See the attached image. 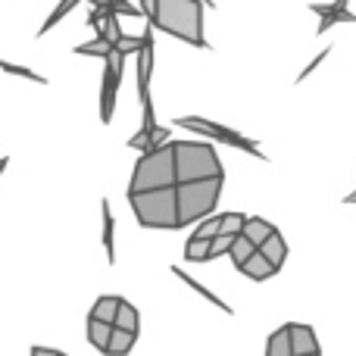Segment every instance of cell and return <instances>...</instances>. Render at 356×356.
I'll return each mask as SVG.
<instances>
[{
  "label": "cell",
  "mask_w": 356,
  "mask_h": 356,
  "mask_svg": "<svg viewBox=\"0 0 356 356\" xmlns=\"http://www.w3.org/2000/svg\"><path fill=\"white\" fill-rule=\"evenodd\" d=\"M150 22H154V29L166 31V35L178 38V41L194 44V47H207L200 0H156V13Z\"/></svg>",
  "instance_id": "cell-1"
},
{
  "label": "cell",
  "mask_w": 356,
  "mask_h": 356,
  "mask_svg": "<svg viewBox=\"0 0 356 356\" xmlns=\"http://www.w3.org/2000/svg\"><path fill=\"white\" fill-rule=\"evenodd\" d=\"M129 203L135 209V219L144 228H181L178 222V184L175 188H156L141 191V194H129Z\"/></svg>",
  "instance_id": "cell-2"
},
{
  "label": "cell",
  "mask_w": 356,
  "mask_h": 356,
  "mask_svg": "<svg viewBox=\"0 0 356 356\" xmlns=\"http://www.w3.org/2000/svg\"><path fill=\"white\" fill-rule=\"evenodd\" d=\"M172 154H175L178 184L222 178V163H219V154L213 150V144H207V141H172Z\"/></svg>",
  "instance_id": "cell-3"
},
{
  "label": "cell",
  "mask_w": 356,
  "mask_h": 356,
  "mask_svg": "<svg viewBox=\"0 0 356 356\" xmlns=\"http://www.w3.org/2000/svg\"><path fill=\"white\" fill-rule=\"evenodd\" d=\"M178 175H175V154H172V141L163 144V147L144 154L135 163V172H131L129 194H141V191H156V188H175Z\"/></svg>",
  "instance_id": "cell-4"
},
{
  "label": "cell",
  "mask_w": 356,
  "mask_h": 356,
  "mask_svg": "<svg viewBox=\"0 0 356 356\" xmlns=\"http://www.w3.org/2000/svg\"><path fill=\"white\" fill-rule=\"evenodd\" d=\"M219 194H222V178L178 184V222H181V228L207 219L213 213V207L219 203Z\"/></svg>",
  "instance_id": "cell-5"
},
{
  "label": "cell",
  "mask_w": 356,
  "mask_h": 356,
  "mask_svg": "<svg viewBox=\"0 0 356 356\" xmlns=\"http://www.w3.org/2000/svg\"><path fill=\"white\" fill-rule=\"evenodd\" d=\"M175 125H178V129H191V131H197V135H207V138H213V141H222V144H228V147L247 150V154L257 156V160H266V154L259 150V144H257V141H250V138L238 135V131L228 129V125L209 122V119H203V116H178V119H175Z\"/></svg>",
  "instance_id": "cell-6"
},
{
  "label": "cell",
  "mask_w": 356,
  "mask_h": 356,
  "mask_svg": "<svg viewBox=\"0 0 356 356\" xmlns=\"http://www.w3.org/2000/svg\"><path fill=\"white\" fill-rule=\"evenodd\" d=\"M122 66H125V54L119 47H113L104 60V94H100V119L110 122L116 113V94L122 85Z\"/></svg>",
  "instance_id": "cell-7"
},
{
  "label": "cell",
  "mask_w": 356,
  "mask_h": 356,
  "mask_svg": "<svg viewBox=\"0 0 356 356\" xmlns=\"http://www.w3.org/2000/svg\"><path fill=\"white\" fill-rule=\"evenodd\" d=\"M350 0H334V3H313L309 6V10L316 13V16H319V35L322 31H328L332 29V25H338V22H356V13H350Z\"/></svg>",
  "instance_id": "cell-8"
},
{
  "label": "cell",
  "mask_w": 356,
  "mask_h": 356,
  "mask_svg": "<svg viewBox=\"0 0 356 356\" xmlns=\"http://www.w3.org/2000/svg\"><path fill=\"white\" fill-rule=\"evenodd\" d=\"M288 332H291V347H294V356H313V353H319V341H316V332L309 325L288 322Z\"/></svg>",
  "instance_id": "cell-9"
},
{
  "label": "cell",
  "mask_w": 356,
  "mask_h": 356,
  "mask_svg": "<svg viewBox=\"0 0 356 356\" xmlns=\"http://www.w3.org/2000/svg\"><path fill=\"white\" fill-rule=\"evenodd\" d=\"M100 219H104V247H106V263H116V219H113L110 203H100Z\"/></svg>",
  "instance_id": "cell-10"
},
{
  "label": "cell",
  "mask_w": 356,
  "mask_h": 356,
  "mask_svg": "<svg viewBox=\"0 0 356 356\" xmlns=\"http://www.w3.org/2000/svg\"><path fill=\"white\" fill-rule=\"evenodd\" d=\"M119 307H122V297H113V294H104L94 300L91 307V316L100 322H110V325H116V316H119Z\"/></svg>",
  "instance_id": "cell-11"
},
{
  "label": "cell",
  "mask_w": 356,
  "mask_h": 356,
  "mask_svg": "<svg viewBox=\"0 0 356 356\" xmlns=\"http://www.w3.org/2000/svg\"><path fill=\"white\" fill-rule=\"evenodd\" d=\"M113 328L110 322H100L94 319V316H88V341H91V347H97L100 353H106V347H110V338H113Z\"/></svg>",
  "instance_id": "cell-12"
},
{
  "label": "cell",
  "mask_w": 356,
  "mask_h": 356,
  "mask_svg": "<svg viewBox=\"0 0 356 356\" xmlns=\"http://www.w3.org/2000/svg\"><path fill=\"white\" fill-rule=\"evenodd\" d=\"M241 272H244L247 278H253V282H269V278L275 275L278 269H275V266L269 263V259L263 257V253L257 250V253H253L250 259H247V266H244V269H241Z\"/></svg>",
  "instance_id": "cell-13"
},
{
  "label": "cell",
  "mask_w": 356,
  "mask_h": 356,
  "mask_svg": "<svg viewBox=\"0 0 356 356\" xmlns=\"http://www.w3.org/2000/svg\"><path fill=\"white\" fill-rule=\"evenodd\" d=\"M244 234H247V238H250L257 247H263L266 241L275 234V225H272V222H266V219H259V216H247Z\"/></svg>",
  "instance_id": "cell-14"
},
{
  "label": "cell",
  "mask_w": 356,
  "mask_h": 356,
  "mask_svg": "<svg viewBox=\"0 0 356 356\" xmlns=\"http://www.w3.org/2000/svg\"><path fill=\"white\" fill-rule=\"evenodd\" d=\"M259 253H263V257L269 259V263L275 266V269H282V266H284V259H288V244H284V238L275 232L269 241H266L263 247H259Z\"/></svg>",
  "instance_id": "cell-15"
},
{
  "label": "cell",
  "mask_w": 356,
  "mask_h": 356,
  "mask_svg": "<svg viewBox=\"0 0 356 356\" xmlns=\"http://www.w3.org/2000/svg\"><path fill=\"white\" fill-rule=\"evenodd\" d=\"M266 356H294L288 325H282L278 332H272V334H269V341H266Z\"/></svg>",
  "instance_id": "cell-16"
},
{
  "label": "cell",
  "mask_w": 356,
  "mask_h": 356,
  "mask_svg": "<svg viewBox=\"0 0 356 356\" xmlns=\"http://www.w3.org/2000/svg\"><path fill=\"white\" fill-rule=\"evenodd\" d=\"M135 332H125V328H113L110 347H106V356H129L131 347H135Z\"/></svg>",
  "instance_id": "cell-17"
},
{
  "label": "cell",
  "mask_w": 356,
  "mask_h": 356,
  "mask_svg": "<svg viewBox=\"0 0 356 356\" xmlns=\"http://www.w3.org/2000/svg\"><path fill=\"white\" fill-rule=\"evenodd\" d=\"M257 250H259V247L253 244V241L247 238L244 232H241L238 238H234V244H232V253H228V257H232V263L238 266V269H244V266H247V259H250V257H253V253H257Z\"/></svg>",
  "instance_id": "cell-18"
},
{
  "label": "cell",
  "mask_w": 356,
  "mask_h": 356,
  "mask_svg": "<svg viewBox=\"0 0 356 356\" xmlns=\"http://www.w3.org/2000/svg\"><path fill=\"white\" fill-rule=\"evenodd\" d=\"M184 257L194 259V263H207V259H213V241H203V238H197V234H191L188 244H184Z\"/></svg>",
  "instance_id": "cell-19"
},
{
  "label": "cell",
  "mask_w": 356,
  "mask_h": 356,
  "mask_svg": "<svg viewBox=\"0 0 356 356\" xmlns=\"http://www.w3.org/2000/svg\"><path fill=\"white\" fill-rule=\"evenodd\" d=\"M175 275H178V278H181V282H184V284H188V288H194V294L207 297V300H209V303H213V307H219V309H222V313H232V307H228V303H222V300H219V297H216V294H213V291H207V288H203V284H200V282H194V278H191V275H184V272H181V269H175Z\"/></svg>",
  "instance_id": "cell-20"
},
{
  "label": "cell",
  "mask_w": 356,
  "mask_h": 356,
  "mask_svg": "<svg viewBox=\"0 0 356 356\" xmlns=\"http://www.w3.org/2000/svg\"><path fill=\"white\" fill-rule=\"evenodd\" d=\"M81 3V0H60V6H56V10L54 13H50V16L47 19H44V25H41V31H38V35H47V31L50 29H54V25L56 22H60V19H66L69 16V13H72L75 10V6H79Z\"/></svg>",
  "instance_id": "cell-21"
},
{
  "label": "cell",
  "mask_w": 356,
  "mask_h": 356,
  "mask_svg": "<svg viewBox=\"0 0 356 356\" xmlns=\"http://www.w3.org/2000/svg\"><path fill=\"white\" fill-rule=\"evenodd\" d=\"M113 50V44L106 41V38H94V41H88V44H79V47H75V54H81V56H104L106 60V54H110Z\"/></svg>",
  "instance_id": "cell-22"
},
{
  "label": "cell",
  "mask_w": 356,
  "mask_h": 356,
  "mask_svg": "<svg viewBox=\"0 0 356 356\" xmlns=\"http://www.w3.org/2000/svg\"><path fill=\"white\" fill-rule=\"evenodd\" d=\"M116 328H125V332H135V334H138V309L131 307L129 300H122V307H119Z\"/></svg>",
  "instance_id": "cell-23"
},
{
  "label": "cell",
  "mask_w": 356,
  "mask_h": 356,
  "mask_svg": "<svg viewBox=\"0 0 356 356\" xmlns=\"http://www.w3.org/2000/svg\"><path fill=\"white\" fill-rule=\"evenodd\" d=\"M194 234H197V238H203V241L219 238V234H222V216H213V219H203L200 225L194 228Z\"/></svg>",
  "instance_id": "cell-24"
},
{
  "label": "cell",
  "mask_w": 356,
  "mask_h": 356,
  "mask_svg": "<svg viewBox=\"0 0 356 356\" xmlns=\"http://www.w3.org/2000/svg\"><path fill=\"white\" fill-rule=\"evenodd\" d=\"M0 69H3L6 75H19V79L38 81V85H44V81H47V79H41V75L35 72V69H29V66H16V63H6V60H0Z\"/></svg>",
  "instance_id": "cell-25"
},
{
  "label": "cell",
  "mask_w": 356,
  "mask_h": 356,
  "mask_svg": "<svg viewBox=\"0 0 356 356\" xmlns=\"http://www.w3.org/2000/svg\"><path fill=\"white\" fill-rule=\"evenodd\" d=\"M247 225V216L241 213H222V234H241Z\"/></svg>",
  "instance_id": "cell-26"
},
{
  "label": "cell",
  "mask_w": 356,
  "mask_h": 356,
  "mask_svg": "<svg viewBox=\"0 0 356 356\" xmlns=\"http://www.w3.org/2000/svg\"><path fill=\"white\" fill-rule=\"evenodd\" d=\"M238 234H219V238H213V259L222 257V253H232V244Z\"/></svg>",
  "instance_id": "cell-27"
},
{
  "label": "cell",
  "mask_w": 356,
  "mask_h": 356,
  "mask_svg": "<svg viewBox=\"0 0 356 356\" xmlns=\"http://www.w3.org/2000/svg\"><path fill=\"white\" fill-rule=\"evenodd\" d=\"M138 3H141L144 19H154V13H156V0H138Z\"/></svg>",
  "instance_id": "cell-28"
},
{
  "label": "cell",
  "mask_w": 356,
  "mask_h": 356,
  "mask_svg": "<svg viewBox=\"0 0 356 356\" xmlns=\"http://www.w3.org/2000/svg\"><path fill=\"white\" fill-rule=\"evenodd\" d=\"M31 356H63V353L54 350V347H41V344H38V347H31Z\"/></svg>",
  "instance_id": "cell-29"
},
{
  "label": "cell",
  "mask_w": 356,
  "mask_h": 356,
  "mask_svg": "<svg viewBox=\"0 0 356 356\" xmlns=\"http://www.w3.org/2000/svg\"><path fill=\"white\" fill-rule=\"evenodd\" d=\"M6 166H10V160L3 156V160H0V175H3V169H6Z\"/></svg>",
  "instance_id": "cell-30"
},
{
  "label": "cell",
  "mask_w": 356,
  "mask_h": 356,
  "mask_svg": "<svg viewBox=\"0 0 356 356\" xmlns=\"http://www.w3.org/2000/svg\"><path fill=\"white\" fill-rule=\"evenodd\" d=\"M313 356H319V353H313Z\"/></svg>",
  "instance_id": "cell-31"
}]
</instances>
